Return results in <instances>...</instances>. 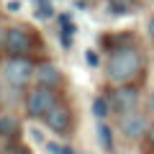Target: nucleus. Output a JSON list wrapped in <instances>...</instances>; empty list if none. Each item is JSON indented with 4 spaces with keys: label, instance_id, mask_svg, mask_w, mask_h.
Instances as JSON below:
<instances>
[{
    "label": "nucleus",
    "instance_id": "13",
    "mask_svg": "<svg viewBox=\"0 0 154 154\" xmlns=\"http://www.w3.org/2000/svg\"><path fill=\"white\" fill-rule=\"evenodd\" d=\"M38 18H51L54 16V8H51V3H46V0H41V8L36 11Z\"/></svg>",
    "mask_w": 154,
    "mask_h": 154
},
{
    "label": "nucleus",
    "instance_id": "12",
    "mask_svg": "<svg viewBox=\"0 0 154 154\" xmlns=\"http://www.w3.org/2000/svg\"><path fill=\"white\" fill-rule=\"evenodd\" d=\"M128 11H131V8H128L123 0H113V3H110V13H113V16H126Z\"/></svg>",
    "mask_w": 154,
    "mask_h": 154
},
{
    "label": "nucleus",
    "instance_id": "7",
    "mask_svg": "<svg viewBox=\"0 0 154 154\" xmlns=\"http://www.w3.org/2000/svg\"><path fill=\"white\" fill-rule=\"evenodd\" d=\"M44 123H46V128H49V131L59 134V136L69 134V128H72V113H69V108L59 103V105H57V108L44 118Z\"/></svg>",
    "mask_w": 154,
    "mask_h": 154
},
{
    "label": "nucleus",
    "instance_id": "20",
    "mask_svg": "<svg viewBox=\"0 0 154 154\" xmlns=\"http://www.w3.org/2000/svg\"><path fill=\"white\" fill-rule=\"evenodd\" d=\"M149 110H152V113H154V93L149 95Z\"/></svg>",
    "mask_w": 154,
    "mask_h": 154
},
{
    "label": "nucleus",
    "instance_id": "8",
    "mask_svg": "<svg viewBox=\"0 0 154 154\" xmlns=\"http://www.w3.org/2000/svg\"><path fill=\"white\" fill-rule=\"evenodd\" d=\"M36 82H38V88H49V90H54L57 85L62 82V72L57 69L51 62H44V64H38V67H36Z\"/></svg>",
    "mask_w": 154,
    "mask_h": 154
},
{
    "label": "nucleus",
    "instance_id": "1",
    "mask_svg": "<svg viewBox=\"0 0 154 154\" xmlns=\"http://www.w3.org/2000/svg\"><path fill=\"white\" fill-rule=\"evenodd\" d=\"M139 75H144V54L134 44H121L110 51L105 62V77L113 85H131Z\"/></svg>",
    "mask_w": 154,
    "mask_h": 154
},
{
    "label": "nucleus",
    "instance_id": "15",
    "mask_svg": "<svg viewBox=\"0 0 154 154\" xmlns=\"http://www.w3.org/2000/svg\"><path fill=\"white\" fill-rule=\"evenodd\" d=\"M49 152L51 154H75L69 146H59V144H49Z\"/></svg>",
    "mask_w": 154,
    "mask_h": 154
},
{
    "label": "nucleus",
    "instance_id": "17",
    "mask_svg": "<svg viewBox=\"0 0 154 154\" xmlns=\"http://www.w3.org/2000/svg\"><path fill=\"white\" fill-rule=\"evenodd\" d=\"M146 31H149V36H152V38H154V16H152V18H149V26H146Z\"/></svg>",
    "mask_w": 154,
    "mask_h": 154
},
{
    "label": "nucleus",
    "instance_id": "11",
    "mask_svg": "<svg viewBox=\"0 0 154 154\" xmlns=\"http://www.w3.org/2000/svg\"><path fill=\"white\" fill-rule=\"evenodd\" d=\"M93 113H95V118L98 121H105V116L110 113V103H108V98H95L93 100Z\"/></svg>",
    "mask_w": 154,
    "mask_h": 154
},
{
    "label": "nucleus",
    "instance_id": "16",
    "mask_svg": "<svg viewBox=\"0 0 154 154\" xmlns=\"http://www.w3.org/2000/svg\"><path fill=\"white\" fill-rule=\"evenodd\" d=\"M5 33H8V28L0 26V46H5Z\"/></svg>",
    "mask_w": 154,
    "mask_h": 154
},
{
    "label": "nucleus",
    "instance_id": "9",
    "mask_svg": "<svg viewBox=\"0 0 154 154\" xmlns=\"http://www.w3.org/2000/svg\"><path fill=\"white\" fill-rule=\"evenodd\" d=\"M21 123H18L16 116H3L0 118V136H16Z\"/></svg>",
    "mask_w": 154,
    "mask_h": 154
},
{
    "label": "nucleus",
    "instance_id": "21",
    "mask_svg": "<svg viewBox=\"0 0 154 154\" xmlns=\"http://www.w3.org/2000/svg\"><path fill=\"white\" fill-rule=\"evenodd\" d=\"M0 105H3V82H0Z\"/></svg>",
    "mask_w": 154,
    "mask_h": 154
},
{
    "label": "nucleus",
    "instance_id": "5",
    "mask_svg": "<svg viewBox=\"0 0 154 154\" xmlns=\"http://www.w3.org/2000/svg\"><path fill=\"white\" fill-rule=\"evenodd\" d=\"M31 46H33V38H31V33H28L26 28H21V26L8 28V33H5V46H3L8 54L23 57V54L31 51Z\"/></svg>",
    "mask_w": 154,
    "mask_h": 154
},
{
    "label": "nucleus",
    "instance_id": "10",
    "mask_svg": "<svg viewBox=\"0 0 154 154\" xmlns=\"http://www.w3.org/2000/svg\"><path fill=\"white\" fill-rule=\"evenodd\" d=\"M98 139L105 152H113V131H110V126L105 121H98Z\"/></svg>",
    "mask_w": 154,
    "mask_h": 154
},
{
    "label": "nucleus",
    "instance_id": "14",
    "mask_svg": "<svg viewBox=\"0 0 154 154\" xmlns=\"http://www.w3.org/2000/svg\"><path fill=\"white\" fill-rule=\"evenodd\" d=\"M85 62H88L90 67H100V57L95 54L93 49H88V51H85Z\"/></svg>",
    "mask_w": 154,
    "mask_h": 154
},
{
    "label": "nucleus",
    "instance_id": "6",
    "mask_svg": "<svg viewBox=\"0 0 154 154\" xmlns=\"http://www.w3.org/2000/svg\"><path fill=\"white\" fill-rule=\"evenodd\" d=\"M121 131L126 139H141L149 134V121L146 116L139 113V110H134V113L128 116H121Z\"/></svg>",
    "mask_w": 154,
    "mask_h": 154
},
{
    "label": "nucleus",
    "instance_id": "19",
    "mask_svg": "<svg viewBox=\"0 0 154 154\" xmlns=\"http://www.w3.org/2000/svg\"><path fill=\"white\" fill-rule=\"evenodd\" d=\"M18 8H21V3H16V0H13V3H8V11H18Z\"/></svg>",
    "mask_w": 154,
    "mask_h": 154
},
{
    "label": "nucleus",
    "instance_id": "3",
    "mask_svg": "<svg viewBox=\"0 0 154 154\" xmlns=\"http://www.w3.org/2000/svg\"><path fill=\"white\" fill-rule=\"evenodd\" d=\"M3 75H5L8 85H13V88H23V85L31 82V77H36V67H33V62L26 59V57H13V59L5 62Z\"/></svg>",
    "mask_w": 154,
    "mask_h": 154
},
{
    "label": "nucleus",
    "instance_id": "2",
    "mask_svg": "<svg viewBox=\"0 0 154 154\" xmlns=\"http://www.w3.org/2000/svg\"><path fill=\"white\" fill-rule=\"evenodd\" d=\"M57 105H59V100H57L54 90H49V88H33L31 93H28V98H26V113L33 116V118H46Z\"/></svg>",
    "mask_w": 154,
    "mask_h": 154
},
{
    "label": "nucleus",
    "instance_id": "18",
    "mask_svg": "<svg viewBox=\"0 0 154 154\" xmlns=\"http://www.w3.org/2000/svg\"><path fill=\"white\" fill-rule=\"evenodd\" d=\"M146 136H149V144H152V146H154V123H152V126H149V134H146Z\"/></svg>",
    "mask_w": 154,
    "mask_h": 154
},
{
    "label": "nucleus",
    "instance_id": "4",
    "mask_svg": "<svg viewBox=\"0 0 154 154\" xmlns=\"http://www.w3.org/2000/svg\"><path fill=\"white\" fill-rule=\"evenodd\" d=\"M139 88H134V85H121V88H116L113 93H110L108 103H110V110H116L118 116H128L134 113V110L139 108Z\"/></svg>",
    "mask_w": 154,
    "mask_h": 154
}]
</instances>
